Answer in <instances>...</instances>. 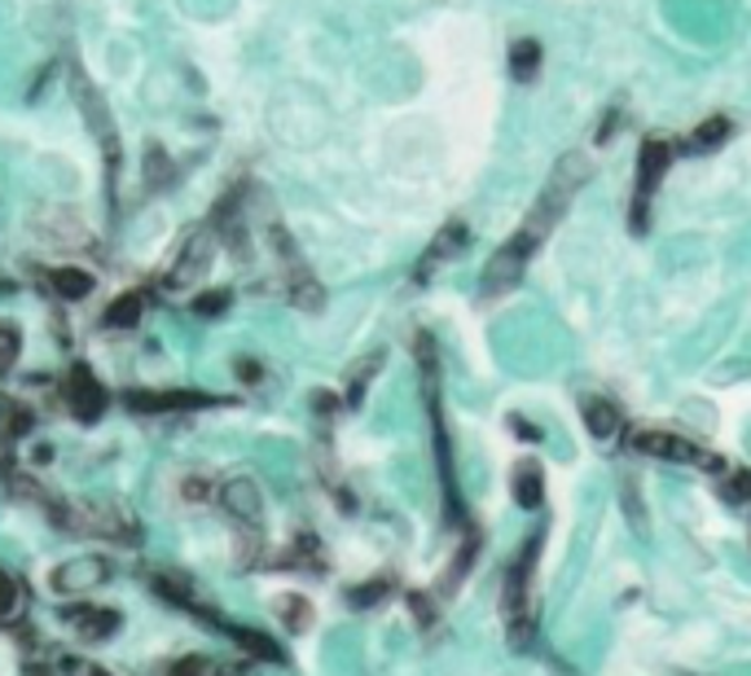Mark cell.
<instances>
[{
    "mask_svg": "<svg viewBox=\"0 0 751 676\" xmlns=\"http://www.w3.org/2000/svg\"><path fill=\"white\" fill-rule=\"evenodd\" d=\"M589 154H567L558 167H554V176H549V185L541 190V198L532 203V212H527V221L518 225V233L510 237V242H501L497 255L488 259V268H484V295H501V290H510L523 273H527V264H532V255L541 250V242L554 233V225L563 221V212L572 207V198L580 194V185L589 181Z\"/></svg>",
    "mask_w": 751,
    "mask_h": 676,
    "instance_id": "1",
    "label": "cell"
},
{
    "mask_svg": "<svg viewBox=\"0 0 751 676\" xmlns=\"http://www.w3.org/2000/svg\"><path fill=\"white\" fill-rule=\"evenodd\" d=\"M418 373H422V400H426V422H431V449H435V474H440V496H444V523H462V488H457V461H453V431L444 418V396H440V356L431 335H418Z\"/></svg>",
    "mask_w": 751,
    "mask_h": 676,
    "instance_id": "2",
    "label": "cell"
},
{
    "mask_svg": "<svg viewBox=\"0 0 751 676\" xmlns=\"http://www.w3.org/2000/svg\"><path fill=\"white\" fill-rule=\"evenodd\" d=\"M536 559H541V532H527L523 550L514 554V563L505 566L501 580V619L514 646L532 642V624H536Z\"/></svg>",
    "mask_w": 751,
    "mask_h": 676,
    "instance_id": "3",
    "label": "cell"
},
{
    "mask_svg": "<svg viewBox=\"0 0 751 676\" xmlns=\"http://www.w3.org/2000/svg\"><path fill=\"white\" fill-rule=\"evenodd\" d=\"M58 523L84 536H106V541H124L136 545L141 541V523L127 514L120 501H75L71 510H58Z\"/></svg>",
    "mask_w": 751,
    "mask_h": 676,
    "instance_id": "4",
    "label": "cell"
},
{
    "mask_svg": "<svg viewBox=\"0 0 751 676\" xmlns=\"http://www.w3.org/2000/svg\"><path fill=\"white\" fill-rule=\"evenodd\" d=\"M672 163V145L668 141H641V154H637V190H632V233L650 225V194L659 190L663 172Z\"/></svg>",
    "mask_w": 751,
    "mask_h": 676,
    "instance_id": "5",
    "label": "cell"
},
{
    "mask_svg": "<svg viewBox=\"0 0 751 676\" xmlns=\"http://www.w3.org/2000/svg\"><path fill=\"white\" fill-rule=\"evenodd\" d=\"M71 89H75V102H80V111H84V119H89L93 136L102 141V150H106V163H111V176H115V172H120V132H115L111 106L102 102V93L89 84V75H84L80 66H71Z\"/></svg>",
    "mask_w": 751,
    "mask_h": 676,
    "instance_id": "6",
    "label": "cell"
},
{
    "mask_svg": "<svg viewBox=\"0 0 751 676\" xmlns=\"http://www.w3.org/2000/svg\"><path fill=\"white\" fill-rule=\"evenodd\" d=\"M62 396H66V413H71L75 422H84V427H93V422L106 413V404H111L102 378H97L89 365H71V369H66Z\"/></svg>",
    "mask_w": 751,
    "mask_h": 676,
    "instance_id": "7",
    "label": "cell"
},
{
    "mask_svg": "<svg viewBox=\"0 0 751 676\" xmlns=\"http://www.w3.org/2000/svg\"><path fill=\"white\" fill-rule=\"evenodd\" d=\"M628 444H632V452L659 457V461H703V470H721V465H726V461H708L681 431H655V427H650V431H632Z\"/></svg>",
    "mask_w": 751,
    "mask_h": 676,
    "instance_id": "8",
    "label": "cell"
},
{
    "mask_svg": "<svg viewBox=\"0 0 751 676\" xmlns=\"http://www.w3.org/2000/svg\"><path fill=\"white\" fill-rule=\"evenodd\" d=\"M225 404L220 396L207 391H132L127 409L132 413H198V409H216Z\"/></svg>",
    "mask_w": 751,
    "mask_h": 676,
    "instance_id": "9",
    "label": "cell"
},
{
    "mask_svg": "<svg viewBox=\"0 0 751 676\" xmlns=\"http://www.w3.org/2000/svg\"><path fill=\"white\" fill-rule=\"evenodd\" d=\"M106 575H111V566L102 559H71L49 575V588L58 597H75V593H93L97 584H106Z\"/></svg>",
    "mask_w": 751,
    "mask_h": 676,
    "instance_id": "10",
    "label": "cell"
},
{
    "mask_svg": "<svg viewBox=\"0 0 751 676\" xmlns=\"http://www.w3.org/2000/svg\"><path fill=\"white\" fill-rule=\"evenodd\" d=\"M212 250H216V242H212L207 233L189 237L185 250H181V259H176L172 273H167V290H189V286H198V281L207 277V268H212Z\"/></svg>",
    "mask_w": 751,
    "mask_h": 676,
    "instance_id": "11",
    "label": "cell"
},
{
    "mask_svg": "<svg viewBox=\"0 0 751 676\" xmlns=\"http://www.w3.org/2000/svg\"><path fill=\"white\" fill-rule=\"evenodd\" d=\"M220 505L234 523H243L247 532H259L264 528V496L255 488V479H229L225 492H220Z\"/></svg>",
    "mask_w": 751,
    "mask_h": 676,
    "instance_id": "12",
    "label": "cell"
},
{
    "mask_svg": "<svg viewBox=\"0 0 751 676\" xmlns=\"http://www.w3.org/2000/svg\"><path fill=\"white\" fill-rule=\"evenodd\" d=\"M62 619H66L84 642H106V637H115L120 624H124V615H120L115 606H71V611H62Z\"/></svg>",
    "mask_w": 751,
    "mask_h": 676,
    "instance_id": "13",
    "label": "cell"
},
{
    "mask_svg": "<svg viewBox=\"0 0 751 676\" xmlns=\"http://www.w3.org/2000/svg\"><path fill=\"white\" fill-rule=\"evenodd\" d=\"M35 233L49 237L53 246H84L89 242V225L80 221V212H66V207H44L40 221H35Z\"/></svg>",
    "mask_w": 751,
    "mask_h": 676,
    "instance_id": "14",
    "label": "cell"
},
{
    "mask_svg": "<svg viewBox=\"0 0 751 676\" xmlns=\"http://www.w3.org/2000/svg\"><path fill=\"white\" fill-rule=\"evenodd\" d=\"M580 413H585V431H589L598 444L620 440V431H625V413H620L611 400H603V396H585V400H580Z\"/></svg>",
    "mask_w": 751,
    "mask_h": 676,
    "instance_id": "15",
    "label": "cell"
},
{
    "mask_svg": "<svg viewBox=\"0 0 751 676\" xmlns=\"http://www.w3.org/2000/svg\"><path fill=\"white\" fill-rule=\"evenodd\" d=\"M462 250H466V225H462V221H453V225H444V233L426 246V255H422V264H418V281H426V277H431V268H440V264L457 259Z\"/></svg>",
    "mask_w": 751,
    "mask_h": 676,
    "instance_id": "16",
    "label": "cell"
},
{
    "mask_svg": "<svg viewBox=\"0 0 751 676\" xmlns=\"http://www.w3.org/2000/svg\"><path fill=\"white\" fill-rule=\"evenodd\" d=\"M510 488H514V501H518L523 510H541V501H545V474H541L536 461H518Z\"/></svg>",
    "mask_w": 751,
    "mask_h": 676,
    "instance_id": "17",
    "label": "cell"
},
{
    "mask_svg": "<svg viewBox=\"0 0 751 676\" xmlns=\"http://www.w3.org/2000/svg\"><path fill=\"white\" fill-rule=\"evenodd\" d=\"M49 286H53V295H62V299H89V290H93V273H84V268H75V264H62V268H49Z\"/></svg>",
    "mask_w": 751,
    "mask_h": 676,
    "instance_id": "18",
    "label": "cell"
},
{
    "mask_svg": "<svg viewBox=\"0 0 751 676\" xmlns=\"http://www.w3.org/2000/svg\"><path fill=\"white\" fill-rule=\"evenodd\" d=\"M730 136V119H721V114H712V119H703L695 132H690V141H686V150L690 154H703V150H717L721 141Z\"/></svg>",
    "mask_w": 751,
    "mask_h": 676,
    "instance_id": "19",
    "label": "cell"
},
{
    "mask_svg": "<svg viewBox=\"0 0 751 676\" xmlns=\"http://www.w3.org/2000/svg\"><path fill=\"white\" fill-rule=\"evenodd\" d=\"M141 313H145L141 295H136V290H127V295H120V299H111V308H106V326H111V330H132V326L141 321Z\"/></svg>",
    "mask_w": 751,
    "mask_h": 676,
    "instance_id": "20",
    "label": "cell"
},
{
    "mask_svg": "<svg viewBox=\"0 0 751 676\" xmlns=\"http://www.w3.org/2000/svg\"><path fill=\"white\" fill-rule=\"evenodd\" d=\"M234 637H238V646L255 655V659H264V664H281L286 655H281V646L272 642V637H264V633H255V628H234Z\"/></svg>",
    "mask_w": 751,
    "mask_h": 676,
    "instance_id": "21",
    "label": "cell"
},
{
    "mask_svg": "<svg viewBox=\"0 0 751 676\" xmlns=\"http://www.w3.org/2000/svg\"><path fill=\"white\" fill-rule=\"evenodd\" d=\"M510 71H514V80H532L536 71H541V44L536 40H518L514 49H510Z\"/></svg>",
    "mask_w": 751,
    "mask_h": 676,
    "instance_id": "22",
    "label": "cell"
},
{
    "mask_svg": "<svg viewBox=\"0 0 751 676\" xmlns=\"http://www.w3.org/2000/svg\"><path fill=\"white\" fill-rule=\"evenodd\" d=\"M277 615H281V624H286L290 633H304V628L312 624L308 597H277Z\"/></svg>",
    "mask_w": 751,
    "mask_h": 676,
    "instance_id": "23",
    "label": "cell"
},
{
    "mask_svg": "<svg viewBox=\"0 0 751 676\" xmlns=\"http://www.w3.org/2000/svg\"><path fill=\"white\" fill-rule=\"evenodd\" d=\"M31 431V413L22 404H13L9 396H0V440L4 436H27Z\"/></svg>",
    "mask_w": 751,
    "mask_h": 676,
    "instance_id": "24",
    "label": "cell"
},
{
    "mask_svg": "<svg viewBox=\"0 0 751 676\" xmlns=\"http://www.w3.org/2000/svg\"><path fill=\"white\" fill-rule=\"evenodd\" d=\"M475 550H480V536L471 532V536L462 541V550L453 554V563H449V575H444V584H440L444 593H453V588L462 584V575H466V566H471V559H475Z\"/></svg>",
    "mask_w": 751,
    "mask_h": 676,
    "instance_id": "25",
    "label": "cell"
},
{
    "mask_svg": "<svg viewBox=\"0 0 751 676\" xmlns=\"http://www.w3.org/2000/svg\"><path fill=\"white\" fill-rule=\"evenodd\" d=\"M167 181H172V163H167L163 145H150V150H145V185H150V190H163Z\"/></svg>",
    "mask_w": 751,
    "mask_h": 676,
    "instance_id": "26",
    "label": "cell"
},
{
    "mask_svg": "<svg viewBox=\"0 0 751 676\" xmlns=\"http://www.w3.org/2000/svg\"><path fill=\"white\" fill-rule=\"evenodd\" d=\"M391 580L387 575H378V580H370V584H357L352 593H348V602L357 606V611H366V606H374V602H382V597H391Z\"/></svg>",
    "mask_w": 751,
    "mask_h": 676,
    "instance_id": "27",
    "label": "cell"
},
{
    "mask_svg": "<svg viewBox=\"0 0 751 676\" xmlns=\"http://www.w3.org/2000/svg\"><path fill=\"white\" fill-rule=\"evenodd\" d=\"M18 356H22V330L13 321H0V373L13 369Z\"/></svg>",
    "mask_w": 751,
    "mask_h": 676,
    "instance_id": "28",
    "label": "cell"
},
{
    "mask_svg": "<svg viewBox=\"0 0 751 676\" xmlns=\"http://www.w3.org/2000/svg\"><path fill=\"white\" fill-rule=\"evenodd\" d=\"M378 365H382V356H370V365H361V369L352 373V387H348V404H361V396H366L370 378L378 373Z\"/></svg>",
    "mask_w": 751,
    "mask_h": 676,
    "instance_id": "29",
    "label": "cell"
},
{
    "mask_svg": "<svg viewBox=\"0 0 751 676\" xmlns=\"http://www.w3.org/2000/svg\"><path fill=\"white\" fill-rule=\"evenodd\" d=\"M229 308V290H212V295H198L194 299V313L198 317H220Z\"/></svg>",
    "mask_w": 751,
    "mask_h": 676,
    "instance_id": "30",
    "label": "cell"
},
{
    "mask_svg": "<svg viewBox=\"0 0 751 676\" xmlns=\"http://www.w3.org/2000/svg\"><path fill=\"white\" fill-rule=\"evenodd\" d=\"M13 606H18V584H13L9 571H0V619H4Z\"/></svg>",
    "mask_w": 751,
    "mask_h": 676,
    "instance_id": "31",
    "label": "cell"
},
{
    "mask_svg": "<svg viewBox=\"0 0 751 676\" xmlns=\"http://www.w3.org/2000/svg\"><path fill=\"white\" fill-rule=\"evenodd\" d=\"M409 606H413V619H418L422 628L435 619V611H431V597H426V593H413V597H409Z\"/></svg>",
    "mask_w": 751,
    "mask_h": 676,
    "instance_id": "32",
    "label": "cell"
},
{
    "mask_svg": "<svg viewBox=\"0 0 751 676\" xmlns=\"http://www.w3.org/2000/svg\"><path fill=\"white\" fill-rule=\"evenodd\" d=\"M730 496H734V501H751V470H739V474L730 479Z\"/></svg>",
    "mask_w": 751,
    "mask_h": 676,
    "instance_id": "33",
    "label": "cell"
},
{
    "mask_svg": "<svg viewBox=\"0 0 751 676\" xmlns=\"http://www.w3.org/2000/svg\"><path fill=\"white\" fill-rule=\"evenodd\" d=\"M172 676H207V659H198V655H189V659H181Z\"/></svg>",
    "mask_w": 751,
    "mask_h": 676,
    "instance_id": "34",
    "label": "cell"
},
{
    "mask_svg": "<svg viewBox=\"0 0 751 676\" xmlns=\"http://www.w3.org/2000/svg\"><path fill=\"white\" fill-rule=\"evenodd\" d=\"M259 373H264V369H259L255 360H238V378H247V382H255Z\"/></svg>",
    "mask_w": 751,
    "mask_h": 676,
    "instance_id": "35",
    "label": "cell"
},
{
    "mask_svg": "<svg viewBox=\"0 0 751 676\" xmlns=\"http://www.w3.org/2000/svg\"><path fill=\"white\" fill-rule=\"evenodd\" d=\"M510 422H514V427H518V436H523V440H541V431H532V427H527V422H523V418H510Z\"/></svg>",
    "mask_w": 751,
    "mask_h": 676,
    "instance_id": "36",
    "label": "cell"
},
{
    "mask_svg": "<svg viewBox=\"0 0 751 676\" xmlns=\"http://www.w3.org/2000/svg\"><path fill=\"white\" fill-rule=\"evenodd\" d=\"M84 676H111V673H102V668H89Z\"/></svg>",
    "mask_w": 751,
    "mask_h": 676,
    "instance_id": "37",
    "label": "cell"
}]
</instances>
